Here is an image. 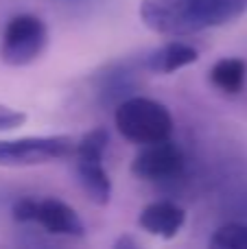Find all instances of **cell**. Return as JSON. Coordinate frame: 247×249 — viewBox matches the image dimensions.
<instances>
[{
  "label": "cell",
  "instance_id": "6da1fadb",
  "mask_svg": "<svg viewBox=\"0 0 247 249\" xmlns=\"http://www.w3.org/2000/svg\"><path fill=\"white\" fill-rule=\"evenodd\" d=\"M247 11V0H142L140 20L158 35L199 33L230 24Z\"/></svg>",
  "mask_w": 247,
  "mask_h": 249
},
{
  "label": "cell",
  "instance_id": "7a4b0ae2",
  "mask_svg": "<svg viewBox=\"0 0 247 249\" xmlns=\"http://www.w3.org/2000/svg\"><path fill=\"white\" fill-rule=\"evenodd\" d=\"M114 123L125 140L134 144H151L171 138L173 116L160 101L134 94L114 107Z\"/></svg>",
  "mask_w": 247,
  "mask_h": 249
},
{
  "label": "cell",
  "instance_id": "3957f363",
  "mask_svg": "<svg viewBox=\"0 0 247 249\" xmlns=\"http://www.w3.org/2000/svg\"><path fill=\"white\" fill-rule=\"evenodd\" d=\"M109 144V133L103 127L90 129L74 144V168L83 193L96 206H107L112 199V179L103 166L105 151Z\"/></svg>",
  "mask_w": 247,
  "mask_h": 249
},
{
  "label": "cell",
  "instance_id": "277c9868",
  "mask_svg": "<svg viewBox=\"0 0 247 249\" xmlns=\"http://www.w3.org/2000/svg\"><path fill=\"white\" fill-rule=\"evenodd\" d=\"M48 44V29L42 18L33 13H18L9 18L0 37V59L7 66L22 68L44 53Z\"/></svg>",
  "mask_w": 247,
  "mask_h": 249
},
{
  "label": "cell",
  "instance_id": "5b68a950",
  "mask_svg": "<svg viewBox=\"0 0 247 249\" xmlns=\"http://www.w3.org/2000/svg\"><path fill=\"white\" fill-rule=\"evenodd\" d=\"M72 136H26L16 140H0V166H39L74 153Z\"/></svg>",
  "mask_w": 247,
  "mask_h": 249
},
{
  "label": "cell",
  "instance_id": "8992f818",
  "mask_svg": "<svg viewBox=\"0 0 247 249\" xmlns=\"http://www.w3.org/2000/svg\"><path fill=\"white\" fill-rule=\"evenodd\" d=\"M184 151L169 138L151 144H142V151L131 162V175L147 181H169L184 171Z\"/></svg>",
  "mask_w": 247,
  "mask_h": 249
},
{
  "label": "cell",
  "instance_id": "52a82bcc",
  "mask_svg": "<svg viewBox=\"0 0 247 249\" xmlns=\"http://www.w3.org/2000/svg\"><path fill=\"white\" fill-rule=\"evenodd\" d=\"M92 83L99 103L103 107H116L121 101L138 92V66L134 61H112L94 74Z\"/></svg>",
  "mask_w": 247,
  "mask_h": 249
},
{
  "label": "cell",
  "instance_id": "ba28073f",
  "mask_svg": "<svg viewBox=\"0 0 247 249\" xmlns=\"http://www.w3.org/2000/svg\"><path fill=\"white\" fill-rule=\"evenodd\" d=\"M33 223H37L39 228H44L48 234H55V236L81 238L86 234V225H83L81 216L77 214V210L55 197L35 201Z\"/></svg>",
  "mask_w": 247,
  "mask_h": 249
},
{
  "label": "cell",
  "instance_id": "9c48e42d",
  "mask_svg": "<svg viewBox=\"0 0 247 249\" xmlns=\"http://www.w3.org/2000/svg\"><path fill=\"white\" fill-rule=\"evenodd\" d=\"M186 223V210L173 201H153L142 208L138 225L151 236L175 238Z\"/></svg>",
  "mask_w": 247,
  "mask_h": 249
},
{
  "label": "cell",
  "instance_id": "30bf717a",
  "mask_svg": "<svg viewBox=\"0 0 247 249\" xmlns=\"http://www.w3.org/2000/svg\"><path fill=\"white\" fill-rule=\"evenodd\" d=\"M197 59H199V51L195 46H191L186 42H179V39H171V42L149 51L142 57L140 66H142V70L153 74H171L195 64Z\"/></svg>",
  "mask_w": 247,
  "mask_h": 249
},
{
  "label": "cell",
  "instance_id": "8fae6325",
  "mask_svg": "<svg viewBox=\"0 0 247 249\" xmlns=\"http://www.w3.org/2000/svg\"><path fill=\"white\" fill-rule=\"evenodd\" d=\"M210 83L223 94H241L247 81V64L241 57H223L210 68Z\"/></svg>",
  "mask_w": 247,
  "mask_h": 249
},
{
  "label": "cell",
  "instance_id": "7c38bea8",
  "mask_svg": "<svg viewBox=\"0 0 247 249\" xmlns=\"http://www.w3.org/2000/svg\"><path fill=\"white\" fill-rule=\"evenodd\" d=\"M210 245L219 247V249H247V225L245 223L221 225L212 234Z\"/></svg>",
  "mask_w": 247,
  "mask_h": 249
},
{
  "label": "cell",
  "instance_id": "4fadbf2b",
  "mask_svg": "<svg viewBox=\"0 0 247 249\" xmlns=\"http://www.w3.org/2000/svg\"><path fill=\"white\" fill-rule=\"evenodd\" d=\"M24 123H26L24 112L0 103V131H11V129H16V127H22Z\"/></svg>",
  "mask_w": 247,
  "mask_h": 249
},
{
  "label": "cell",
  "instance_id": "5bb4252c",
  "mask_svg": "<svg viewBox=\"0 0 247 249\" xmlns=\"http://www.w3.org/2000/svg\"><path fill=\"white\" fill-rule=\"evenodd\" d=\"M114 249H138V241L131 236H121L114 243Z\"/></svg>",
  "mask_w": 247,
  "mask_h": 249
}]
</instances>
